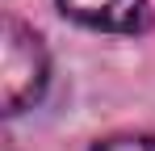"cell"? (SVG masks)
Listing matches in <instances>:
<instances>
[{
  "label": "cell",
  "instance_id": "cell-1",
  "mask_svg": "<svg viewBox=\"0 0 155 151\" xmlns=\"http://www.w3.org/2000/svg\"><path fill=\"white\" fill-rule=\"evenodd\" d=\"M46 50L42 38L21 21L0 25V109L4 113H21L46 92Z\"/></svg>",
  "mask_w": 155,
  "mask_h": 151
},
{
  "label": "cell",
  "instance_id": "cell-2",
  "mask_svg": "<svg viewBox=\"0 0 155 151\" xmlns=\"http://www.w3.org/2000/svg\"><path fill=\"white\" fill-rule=\"evenodd\" d=\"M59 13L101 34H143L151 25L147 0H59Z\"/></svg>",
  "mask_w": 155,
  "mask_h": 151
},
{
  "label": "cell",
  "instance_id": "cell-3",
  "mask_svg": "<svg viewBox=\"0 0 155 151\" xmlns=\"http://www.w3.org/2000/svg\"><path fill=\"white\" fill-rule=\"evenodd\" d=\"M92 151H155V134H113L101 139Z\"/></svg>",
  "mask_w": 155,
  "mask_h": 151
}]
</instances>
